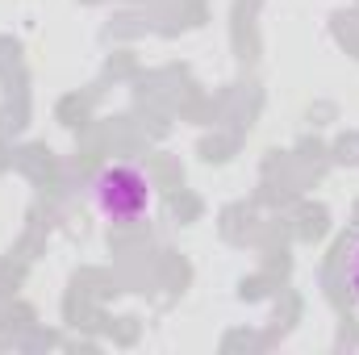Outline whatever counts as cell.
I'll return each mask as SVG.
<instances>
[{"instance_id":"6da1fadb","label":"cell","mask_w":359,"mask_h":355,"mask_svg":"<svg viewBox=\"0 0 359 355\" xmlns=\"http://www.w3.org/2000/svg\"><path fill=\"white\" fill-rule=\"evenodd\" d=\"M92 209L104 222H142L155 205V188L151 176L138 163H109L100 168L88 184Z\"/></svg>"},{"instance_id":"7a4b0ae2","label":"cell","mask_w":359,"mask_h":355,"mask_svg":"<svg viewBox=\"0 0 359 355\" xmlns=\"http://www.w3.org/2000/svg\"><path fill=\"white\" fill-rule=\"evenodd\" d=\"M347 293L359 301V243L351 247V255H347Z\"/></svg>"}]
</instances>
